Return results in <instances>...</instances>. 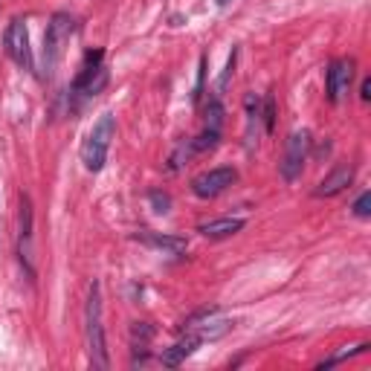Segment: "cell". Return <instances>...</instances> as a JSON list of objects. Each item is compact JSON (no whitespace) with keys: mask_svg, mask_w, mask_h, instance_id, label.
Returning <instances> with one entry per match:
<instances>
[{"mask_svg":"<svg viewBox=\"0 0 371 371\" xmlns=\"http://www.w3.org/2000/svg\"><path fill=\"white\" fill-rule=\"evenodd\" d=\"M3 47L9 52V59L15 61L21 70H35L32 47H30V30H26V21L23 18H12L9 21L6 35H3Z\"/></svg>","mask_w":371,"mask_h":371,"instance_id":"cell-6","label":"cell"},{"mask_svg":"<svg viewBox=\"0 0 371 371\" xmlns=\"http://www.w3.org/2000/svg\"><path fill=\"white\" fill-rule=\"evenodd\" d=\"M116 136V119L114 114H102L99 122L87 131L85 142H81V162H85L87 171H102L107 162V151H111V142Z\"/></svg>","mask_w":371,"mask_h":371,"instance_id":"cell-3","label":"cell"},{"mask_svg":"<svg viewBox=\"0 0 371 371\" xmlns=\"http://www.w3.org/2000/svg\"><path fill=\"white\" fill-rule=\"evenodd\" d=\"M203 76H206V59H200V73H198V87H195V93H191V99H200V90H203Z\"/></svg>","mask_w":371,"mask_h":371,"instance_id":"cell-21","label":"cell"},{"mask_svg":"<svg viewBox=\"0 0 371 371\" xmlns=\"http://www.w3.org/2000/svg\"><path fill=\"white\" fill-rule=\"evenodd\" d=\"M148 203L154 206V212H157V215H166V212L171 209V198L166 195V191H157V189H154V191H148Z\"/></svg>","mask_w":371,"mask_h":371,"instance_id":"cell-17","label":"cell"},{"mask_svg":"<svg viewBox=\"0 0 371 371\" xmlns=\"http://www.w3.org/2000/svg\"><path fill=\"white\" fill-rule=\"evenodd\" d=\"M200 346H203V339H200L195 331H186V337H183L180 342H174L171 348H166V351H162L160 363H162V365H169V368H177L180 363H186L189 357L195 354Z\"/></svg>","mask_w":371,"mask_h":371,"instance_id":"cell-10","label":"cell"},{"mask_svg":"<svg viewBox=\"0 0 371 371\" xmlns=\"http://www.w3.org/2000/svg\"><path fill=\"white\" fill-rule=\"evenodd\" d=\"M235 59H238V52H235V50H232V56H229V64H226V70H224L221 81H218V99H221V93L226 90V85H229V78H232V73H235Z\"/></svg>","mask_w":371,"mask_h":371,"instance_id":"cell-20","label":"cell"},{"mask_svg":"<svg viewBox=\"0 0 371 371\" xmlns=\"http://www.w3.org/2000/svg\"><path fill=\"white\" fill-rule=\"evenodd\" d=\"M308 151H310V134L308 131H293L287 136V148H284V157L279 162L282 177L287 183H296L301 177V169L308 162Z\"/></svg>","mask_w":371,"mask_h":371,"instance_id":"cell-5","label":"cell"},{"mask_svg":"<svg viewBox=\"0 0 371 371\" xmlns=\"http://www.w3.org/2000/svg\"><path fill=\"white\" fill-rule=\"evenodd\" d=\"M244 218H218V221H206L198 226V232L203 238H215V241H221V238H229V235H235V232L244 229Z\"/></svg>","mask_w":371,"mask_h":371,"instance_id":"cell-12","label":"cell"},{"mask_svg":"<svg viewBox=\"0 0 371 371\" xmlns=\"http://www.w3.org/2000/svg\"><path fill=\"white\" fill-rule=\"evenodd\" d=\"M140 238L142 244H148V246H154V250H162V253H169V255H183L186 250H189V244H186V238H177V235H160V232H140Z\"/></svg>","mask_w":371,"mask_h":371,"instance_id":"cell-13","label":"cell"},{"mask_svg":"<svg viewBox=\"0 0 371 371\" xmlns=\"http://www.w3.org/2000/svg\"><path fill=\"white\" fill-rule=\"evenodd\" d=\"M360 99L368 102L371 99V78H363V87H360Z\"/></svg>","mask_w":371,"mask_h":371,"instance_id":"cell-22","label":"cell"},{"mask_svg":"<svg viewBox=\"0 0 371 371\" xmlns=\"http://www.w3.org/2000/svg\"><path fill=\"white\" fill-rule=\"evenodd\" d=\"M87 354H90V365L105 371L111 365V357H107V342H105V325H102V287L99 282L90 284V296H87Z\"/></svg>","mask_w":371,"mask_h":371,"instance_id":"cell-1","label":"cell"},{"mask_svg":"<svg viewBox=\"0 0 371 371\" xmlns=\"http://www.w3.org/2000/svg\"><path fill=\"white\" fill-rule=\"evenodd\" d=\"M73 32H76V21L67 15V12H56V15L50 18L47 32H44V59H41V61H44L41 70H44L47 78L56 76V70H59V64L64 59L67 44H70Z\"/></svg>","mask_w":371,"mask_h":371,"instance_id":"cell-2","label":"cell"},{"mask_svg":"<svg viewBox=\"0 0 371 371\" xmlns=\"http://www.w3.org/2000/svg\"><path fill=\"white\" fill-rule=\"evenodd\" d=\"M351 209H354L357 218H368V215H371V191H363V195L354 200Z\"/></svg>","mask_w":371,"mask_h":371,"instance_id":"cell-19","label":"cell"},{"mask_svg":"<svg viewBox=\"0 0 371 371\" xmlns=\"http://www.w3.org/2000/svg\"><path fill=\"white\" fill-rule=\"evenodd\" d=\"M105 52L102 50H90L85 56V64H81V70L73 81V96H96L102 93L105 85H107V67L102 64Z\"/></svg>","mask_w":371,"mask_h":371,"instance_id":"cell-4","label":"cell"},{"mask_svg":"<svg viewBox=\"0 0 371 371\" xmlns=\"http://www.w3.org/2000/svg\"><path fill=\"white\" fill-rule=\"evenodd\" d=\"M351 180H354V166L351 162H339V166H334L322 177L319 186L313 189V195L316 198H337L339 191H346L351 186Z\"/></svg>","mask_w":371,"mask_h":371,"instance_id":"cell-9","label":"cell"},{"mask_svg":"<svg viewBox=\"0 0 371 371\" xmlns=\"http://www.w3.org/2000/svg\"><path fill=\"white\" fill-rule=\"evenodd\" d=\"M30 244H32V200L30 198H21V235H18V255L26 264V273L32 276V264H30Z\"/></svg>","mask_w":371,"mask_h":371,"instance_id":"cell-11","label":"cell"},{"mask_svg":"<svg viewBox=\"0 0 371 371\" xmlns=\"http://www.w3.org/2000/svg\"><path fill=\"white\" fill-rule=\"evenodd\" d=\"M203 128L224 134V105H221V99H218V96L209 102V107H206V122H203Z\"/></svg>","mask_w":371,"mask_h":371,"instance_id":"cell-15","label":"cell"},{"mask_svg":"<svg viewBox=\"0 0 371 371\" xmlns=\"http://www.w3.org/2000/svg\"><path fill=\"white\" fill-rule=\"evenodd\" d=\"M151 339H154V328H151L148 322H134V325H131V354H134V365L145 363Z\"/></svg>","mask_w":371,"mask_h":371,"instance_id":"cell-14","label":"cell"},{"mask_svg":"<svg viewBox=\"0 0 371 371\" xmlns=\"http://www.w3.org/2000/svg\"><path fill=\"white\" fill-rule=\"evenodd\" d=\"M235 180H238L235 169L232 166H218V169H209V171L198 174L195 180H191V191H195L198 198H203V200H212L218 195H224Z\"/></svg>","mask_w":371,"mask_h":371,"instance_id":"cell-7","label":"cell"},{"mask_svg":"<svg viewBox=\"0 0 371 371\" xmlns=\"http://www.w3.org/2000/svg\"><path fill=\"white\" fill-rule=\"evenodd\" d=\"M328 99H331L334 105L346 99V93L351 90V81H354V61L348 59H337L331 61V67H328Z\"/></svg>","mask_w":371,"mask_h":371,"instance_id":"cell-8","label":"cell"},{"mask_svg":"<svg viewBox=\"0 0 371 371\" xmlns=\"http://www.w3.org/2000/svg\"><path fill=\"white\" fill-rule=\"evenodd\" d=\"M261 116H264V131L270 134L273 125H276V102H273V96L264 99V107H261Z\"/></svg>","mask_w":371,"mask_h":371,"instance_id":"cell-18","label":"cell"},{"mask_svg":"<svg viewBox=\"0 0 371 371\" xmlns=\"http://www.w3.org/2000/svg\"><path fill=\"white\" fill-rule=\"evenodd\" d=\"M191 157H195V151H191L189 140H183L180 145L174 148V154H171V160H169V169H171V171H180V169L186 166V162H189Z\"/></svg>","mask_w":371,"mask_h":371,"instance_id":"cell-16","label":"cell"}]
</instances>
